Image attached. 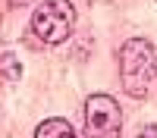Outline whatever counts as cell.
Listing matches in <instances>:
<instances>
[{"label":"cell","mask_w":157,"mask_h":138,"mask_svg":"<svg viewBox=\"0 0 157 138\" xmlns=\"http://www.w3.org/2000/svg\"><path fill=\"white\" fill-rule=\"evenodd\" d=\"M120 72H123V88L132 97H145L148 85L154 82L157 72V54L154 44L145 38H129L120 50Z\"/></svg>","instance_id":"1"},{"label":"cell","mask_w":157,"mask_h":138,"mask_svg":"<svg viewBox=\"0 0 157 138\" xmlns=\"http://www.w3.org/2000/svg\"><path fill=\"white\" fill-rule=\"evenodd\" d=\"M72 25H75V6L69 0H47L32 16V28L44 44H63L69 38Z\"/></svg>","instance_id":"2"},{"label":"cell","mask_w":157,"mask_h":138,"mask_svg":"<svg viewBox=\"0 0 157 138\" xmlns=\"http://www.w3.org/2000/svg\"><path fill=\"white\" fill-rule=\"evenodd\" d=\"M123 113L110 94H91L85 100V138H120Z\"/></svg>","instance_id":"3"},{"label":"cell","mask_w":157,"mask_h":138,"mask_svg":"<svg viewBox=\"0 0 157 138\" xmlns=\"http://www.w3.org/2000/svg\"><path fill=\"white\" fill-rule=\"evenodd\" d=\"M35 138H75V129L66 119H44L41 125H38Z\"/></svg>","instance_id":"4"},{"label":"cell","mask_w":157,"mask_h":138,"mask_svg":"<svg viewBox=\"0 0 157 138\" xmlns=\"http://www.w3.org/2000/svg\"><path fill=\"white\" fill-rule=\"evenodd\" d=\"M10 3H16V6H22V3H32V0H10Z\"/></svg>","instance_id":"5"}]
</instances>
